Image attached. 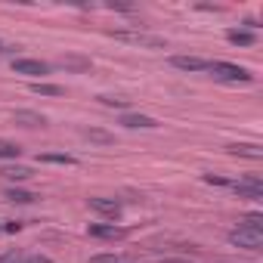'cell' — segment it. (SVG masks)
<instances>
[{
	"label": "cell",
	"mask_w": 263,
	"mask_h": 263,
	"mask_svg": "<svg viewBox=\"0 0 263 263\" xmlns=\"http://www.w3.org/2000/svg\"><path fill=\"white\" fill-rule=\"evenodd\" d=\"M208 71L217 81H226V84H248L251 81V71L245 65H235V62H211Z\"/></svg>",
	"instance_id": "cell-1"
},
{
	"label": "cell",
	"mask_w": 263,
	"mask_h": 263,
	"mask_svg": "<svg viewBox=\"0 0 263 263\" xmlns=\"http://www.w3.org/2000/svg\"><path fill=\"white\" fill-rule=\"evenodd\" d=\"M229 245L245 248V251H260V248H263V232H251V229L238 226V229L229 232Z\"/></svg>",
	"instance_id": "cell-2"
},
{
	"label": "cell",
	"mask_w": 263,
	"mask_h": 263,
	"mask_svg": "<svg viewBox=\"0 0 263 263\" xmlns=\"http://www.w3.org/2000/svg\"><path fill=\"white\" fill-rule=\"evenodd\" d=\"M111 37L124 41V44H137V47H155V50L164 47V37H155V34H146V31H111Z\"/></svg>",
	"instance_id": "cell-3"
},
{
	"label": "cell",
	"mask_w": 263,
	"mask_h": 263,
	"mask_svg": "<svg viewBox=\"0 0 263 263\" xmlns=\"http://www.w3.org/2000/svg\"><path fill=\"white\" fill-rule=\"evenodd\" d=\"M232 186V192L238 195V198H248V201H260L263 198V183H260V177H245V180H238V183H229Z\"/></svg>",
	"instance_id": "cell-4"
},
{
	"label": "cell",
	"mask_w": 263,
	"mask_h": 263,
	"mask_svg": "<svg viewBox=\"0 0 263 263\" xmlns=\"http://www.w3.org/2000/svg\"><path fill=\"white\" fill-rule=\"evenodd\" d=\"M13 71L16 74H28V78H44V74H50V62H41V59H13Z\"/></svg>",
	"instance_id": "cell-5"
},
{
	"label": "cell",
	"mask_w": 263,
	"mask_h": 263,
	"mask_svg": "<svg viewBox=\"0 0 263 263\" xmlns=\"http://www.w3.org/2000/svg\"><path fill=\"white\" fill-rule=\"evenodd\" d=\"M87 232L93 238H105V241H118V238H127V229L124 226H115V223H90Z\"/></svg>",
	"instance_id": "cell-6"
},
{
	"label": "cell",
	"mask_w": 263,
	"mask_h": 263,
	"mask_svg": "<svg viewBox=\"0 0 263 263\" xmlns=\"http://www.w3.org/2000/svg\"><path fill=\"white\" fill-rule=\"evenodd\" d=\"M171 65L174 68H180V71H208L211 68V62L208 59H201V56H171Z\"/></svg>",
	"instance_id": "cell-7"
},
{
	"label": "cell",
	"mask_w": 263,
	"mask_h": 263,
	"mask_svg": "<svg viewBox=\"0 0 263 263\" xmlns=\"http://www.w3.org/2000/svg\"><path fill=\"white\" fill-rule=\"evenodd\" d=\"M121 124L124 127H130V130H152V127H158V121L152 118V115H137V111H124L121 115Z\"/></svg>",
	"instance_id": "cell-8"
},
{
	"label": "cell",
	"mask_w": 263,
	"mask_h": 263,
	"mask_svg": "<svg viewBox=\"0 0 263 263\" xmlns=\"http://www.w3.org/2000/svg\"><path fill=\"white\" fill-rule=\"evenodd\" d=\"M13 121L22 124V127H44L47 124V118L41 111H34V108H16L13 111Z\"/></svg>",
	"instance_id": "cell-9"
},
{
	"label": "cell",
	"mask_w": 263,
	"mask_h": 263,
	"mask_svg": "<svg viewBox=\"0 0 263 263\" xmlns=\"http://www.w3.org/2000/svg\"><path fill=\"white\" fill-rule=\"evenodd\" d=\"M87 204H90V211H96L102 217H111V220L121 214V204L115 198H87Z\"/></svg>",
	"instance_id": "cell-10"
},
{
	"label": "cell",
	"mask_w": 263,
	"mask_h": 263,
	"mask_svg": "<svg viewBox=\"0 0 263 263\" xmlns=\"http://www.w3.org/2000/svg\"><path fill=\"white\" fill-rule=\"evenodd\" d=\"M229 155H235V158H254V161H260V158H263V149H260L257 143H235V146H229Z\"/></svg>",
	"instance_id": "cell-11"
},
{
	"label": "cell",
	"mask_w": 263,
	"mask_h": 263,
	"mask_svg": "<svg viewBox=\"0 0 263 263\" xmlns=\"http://www.w3.org/2000/svg\"><path fill=\"white\" fill-rule=\"evenodd\" d=\"M226 41L229 44H235V47H254V31H248V28H229L226 31Z\"/></svg>",
	"instance_id": "cell-12"
},
{
	"label": "cell",
	"mask_w": 263,
	"mask_h": 263,
	"mask_svg": "<svg viewBox=\"0 0 263 263\" xmlns=\"http://www.w3.org/2000/svg\"><path fill=\"white\" fill-rule=\"evenodd\" d=\"M0 177H7L10 183H22L31 177V167H22V164H4L0 167Z\"/></svg>",
	"instance_id": "cell-13"
},
{
	"label": "cell",
	"mask_w": 263,
	"mask_h": 263,
	"mask_svg": "<svg viewBox=\"0 0 263 263\" xmlns=\"http://www.w3.org/2000/svg\"><path fill=\"white\" fill-rule=\"evenodd\" d=\"M84 140L99 143V146H111L115 143V134H108V130H102V127H84Z\"/></svg>",
	"instance_id": "cell-14"
},
{
	"label": "cell",
	"mask_w": 263,
	"mask_h": 263,
	"mask_svg": "<svg viewBox=\"0 0 263 263\" xmlns=\"http://www.w3.org/2000/svg\"><path fill=\"white\" fill-rule=\"evenodd\" d=\"M37 161L41 164H65V167H74L78 164V158L74 155H65V152H44V155H37Z\"/></svg>",
	"instance_id": "cell-15"
},
{
	"label": "cell",
	"mask_w": 263,
	"mask_h": 263,
	"mask_svg": "<svg viewBox=\"0 0 263 263\" xmlns=\"http://www.w3.org/2000/svg\"><path fill=\"white\" fill-rule=\"evenodd\" d=\"M4 198L13 201V204H31V201H37L41 195H34V192H28V189H16V186H10V189L4 192Z\"/></svg>",
	"instance_id": "cell-16"
},
{
	"label": "cell",
	"mask_w": 263,
	"mask_h": 263,
	"mask_svg": "<svg viewBox=\"0 0 263 263\" xmlns=\"http://www.w3.org/2000/svg\"><path fill=\"white\" fill-rule=\"evenodd\" d=\"M31 93H37V96H65V87L47 84V81H34V84H31Z\"/></svg>",
	"instance_id": "cell-17"
},
{
	"label": "cell",
	"mask_w": 263,
	"mask_h": 263,
	"mask_svg": "<svg viewBox=\"0 0 263 263\" xmlns=\"http://www.w3.org/2000/svg\"><path fill=\"white\" fill-rule=\"evenodd\" d=\"M19 155H22L19 143H13V140H0V161H16Z\"/></svg>",
	"instance_id": "cell-18"
},
{
	"label": "cell",
	"mask_w": 263,
	"mask_h": 263,
	"mask_svg": "<svg viewBox=\"0 0 263 263\" xmlns=\"http://www.w3.org/2000/svg\"><path fill=\"white\" fill-rule=\"evenodd\" d=\"M59 65L62 68H71V71H87L90 68V59H84V56H62Z\"/></svg>",
	"instance_id": "cell-19"
},
{
	"label": "cell",
	"mask_w": 263,
	"mask_h": 263,
	"mask_svg": "<svg viewBox=\"0 0 263 263\" xmlns=\"http://www.w3.org/2000/svg\"><path fill=\"white\" fill-rule=\"evenodd\" d=\"M241 226H245V229H251V232H263V214H257V211H254V214H248Z\"/></svg>",
	"instance_id": "cell-20"
},
{
	"label": "cell",
	"mask_w": 263,
	"mask_h": 263,
	"mask_svg": "<svg viewBox=\"0 0 263 263\" xmlns=\"http://www.w3.org/2000/svg\"><path fill=\"white\" fill-rule=\"evenodd\" d=\"M22 260H25V251L22 248H13L7 254H0V263H22Z\"/></svg>",
	"instance_id": "cell-21"
},
{
	"label": "cell",
	"mask_w": 263,
	"mask_h": 263,
	"mask_svg": "<svg viewBox=\"0 0 263 263\" xmlns=\"http://www.w3.org/2000/svg\"><path fill=\"white\" fill-rule=\"evenodd\" d=\"M99 102L102 105H111V108H127L130 105V99H121V96H99Z\"/></svg>",
	"instance_id": "cell-22"
},
{
	"label": "cell",
	"mask_w": 263,
	"mask_h": 263,
	"mask_svg": "<svg viewBox=\"0 0 263 263\" xmlns=\"http://www.w3.org/2000/svg\"><path fill=\"white\" fill-rule=\"evenodd\" d=\"M90 263H121V257L118 254H93Z\"/></svg>",
	"instance_id": "cell-23"
},
{
	"label": "cell",
	"mask_w": 263,
	"mask_h": 263,
	"mask_svg": "<svg viewBox=\"0 0 263 263\" xmlns=\"http://www.w3.org/2000/svg\"><path fill=\"white\" fill-rule=\"evenodd\" d=\"M204 183H211V186H229V180H223V177H214V174H204Z\"/></svg>",
	"instance_id": "cell-24"
},
{
	"label": "cell",
	"mask_w": 263,
	"mask_h": 263,
	"mask_svg": "<svg viewBox=\"0 0 263 263\" xmlns=\"http://www.w3.org/2000/svg\"><path fill=\"white\" fill-rule=\"evenodd\" d=\"M22 263H50V257H44V254H31V257H25Z\"/></svg>",
	"instance_id": "cell-25"
},
{
	"label": "cell",
	"mask_w": 263,
	"mask_h": 263,
	"mask_svg": "<svg viewBox=\"0 0 263 263\" xmlns=\"http://www.w3.org/2000/svg\"><path fill=\"white\" fill-rule=\"evenodd\" d=\"M19 229H22V223H7L4 226V232H19Z\"/></svg>",
	"instance_id": "cell-26"
},
{
	"label": "cell",
	"mask_w": 263,
	"mask_h": 263,
	"mask_svg": "<svg viewBox=\"0 0 263 263\" xmlns=\"http://www.w3.org/2000/svg\"><path fill=\"white\" fill-rule=\"evenodd\" d=\"M158 263H189V260H180V257H161Z\"/></svg>",
	"instance_id": "cell-27"
},
{
	"label": "cell",
	"mask_w": 263,
	"mask_h": 263,
	"mask_svg": "<svg viewBox=\"0 0 263 263\" xmlns=\"http://www.w3.org/2000/svg\"><path fill=\"white\" fill-rule=\"evenodd\" d=\"M4 50H10V47H4V44H0V53H4Z\"/></svg>",
	"instance_id": "cell-28"
},
{
	"label": "cell",
	"mask_w": 263,
	"mask_h": 263,
	"mask_svg": "<svg viewBox=\"0 0 263 263\" xmlns=\"http://www.w3.org/2000/svg\"><path fill=\"white\" fill-rule=\"evenodd\" d=\"M0 232H4V226H0Z\"/></svg>",
	"instance_id": "cell-29"
}]
</instances>
